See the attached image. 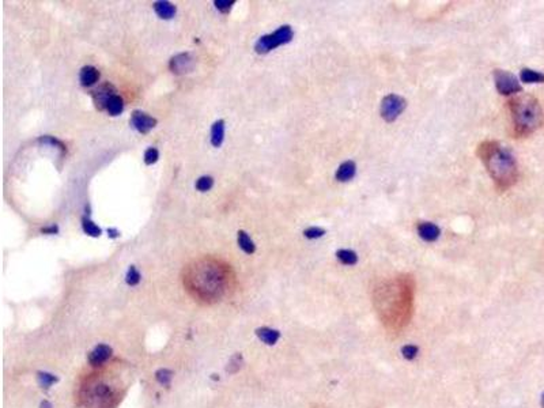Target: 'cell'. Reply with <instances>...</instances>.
Masks as SVG:
<instances>
[{"mask_svg":"<svg viewBox=\"0 0 544 408\" xmlns=\"http://www.w3.org/2000/svg\"><path fill=\"white\" fill-rule=\"evenodd\" d=\"M116 87L110 83H103L100 87H97L96 90L91 93V97H93V102L96 105V108L98 110H105L106 106H108V102L110 101L112 97L116 96Z\"/></svg>","mask_w":544,"mask_h":408,"instance_id":"8","label":"cell"},{"mask_svg":"<svg viewBox=\"0 0 544 408\" xmlns=\"http://www.w3.org/2000/svg\"><path fill=\"white\" fill-rule=\"evenodd\" d=\"M294 37V32L290 25H283L278 30H275L273 33L266 34L260 37L255 45V51L260 55L268 53V52L276 49L278 46H282L284 44H289L290 41Z\"/></svg>","mask_w":544,"mask_h":408,"instance_id":"5","label":"cell"},{"mask_svg":"<svg viewBox=\"0 0 544 408\" xmlns=\"http://www.w3.org/2000/svg\"><path fill=\"white\" fill-rule=\"evenodd\" d=\"M488 174L499 191H506L518 180V166L514 155L497 140L482 142L476 148Z\"/></svg>","mask_w":544,"mask_h":408,"instance_id":"3","label":"cell"},{"mask_svg":"<svg viewBox=\"0 0 544 408\" xmlns=\"http://www.w3.org/2000/svg\"><path fill=\"white\" fill-rule=\"evenodd\" d=\"M82 229H83V232L87 234V236H90V237H100L101 236V227H98L94 223V222L91 221L90 218H87V216H83L82 218Z\"/></svg>","mask_w":544,"mask_h":408,"instance_id":"22","label":"cell"},{"mask_svg":"<svg viewBox=\"0 0 544 408\" xmlns=\"http://www.w3.org/2000/svg\"><path fill=\"white\" fill-rule=\"evenodd\" d=\"M226 266L214 259H202L187 267L184 272V286L191 294L203 302H216L227 287Z\"/></svg>","mask_w":544,"mask_h":408,"instance_id":"1","label":"cell"},{"mask_svg":"<svg viewBox=\"0 0 544 408\" xmlns=\"http://www.w3.org/2000/svg\"><path fill=\"white\" fill-rule=\"evenodd\" d=\"M402 352H403V357L406 358V359H412V358L416 357V354H418V347L412 346V344H408V346L403 347Z\"/></svg>","mask_w":544,"mask_h":408,"instance_id":"30","label":"cell"},{"mask_svg":"<svg viewBox=\"0 0 544 408\" xmlns=\"http://www.w3.org/2000/svg\"><path fill=\"white\" fill-rule=\"evenodd\" d=\"M406 106H407V101L403 97L389 94L381 102V116L385 121L392 123L404 112Z\"/></svg>","mask_w":544,"mask_h":408,"instance_id":"7","label":"cell"},{"mask_svg":"<svg viewBox=\"0 0 544 408\" xmlns=\"http://www.w3.org/2000/svg\"><path fill=\"white\" fill-rule=\"evenodd\" d=\"M225 139V121L218 120L211 127V144L214 147H221Z\"/></svg>","mask_w":544,"mask_h":408,"instance_id":"17","label":"cell"},{"mask_svg":"<svg viewBox=\"0 0 544 408\" xmlns=\"http://www.w3.org/2000/svg\"><path fill=\"white\" fill-rule=\"evenodd\" d=\"M542 407L544 408V393H543V396H542Z\"/></svg>","mask_w":544,"mask_h":408,"instance_id":"34","label":"cell"},{"mask_svg":"<svg viewBox=\"0 0 544 408\" xmlns=\"http://www.w3.org/2000/svg\"><path fill=\"white\" fill-rule=\"evenodd\" d=\"M153 7L154 11L157 12V15L159 18H162V19H171L177 12V8L174 4H171L170 1H164V0L155 1Z\"/></svg>","mask_w":544,"mask_h":408,"instance_id":"15","label":"cell"},{"mask_svg":"<svg viewBox=\"0 0 544 408\" xmlns=\"http://www.w3.org/2000/svg\"><path fill=\"white\" fill-rule=\"evenodd\" d=\"M509 110L511 114L513 132L516 136L531 135L543 121L540 103L535 97L528 94L511 98L509 101Z\"/></svg>","mask_w":544,"mask_h":408,"instance_id":"4","label":"cell"},{"mask_svg":"<svg viewBox=\"0 0 544 408\" xmlns=\"http://www.w3.org/2000/svg\"><path fill=\"white\" fill-rule=\"evenodd\" d=\"M157 123H158L157 119H154L150 114L144 113L142 110H134L131 114V125L139 134H148L157 125Z\"/></svg>","mask_w":544,"mask_h":408,"instance_id":"9","label":"cell"},{"mask_svg":"<svg viewBox=\"0 0 544 408\" xmlns=\"http://www.w3.org/2000/svg\"><path fill=\"white\" fill-rule=\"evenodd\" d=\"M414 280L408 275L382 283L375 291V302L389 323H407L412 309Z\"/></svg>","mask_w":544,"mask_h":408,"instance_id":"2","label":"cell"},{"mask_svg":"<svg viewBox=\"0 0 544 408\" xmlns=\"http://www.w3.org/2000/svg\"><path fill=\"white\" fill-rule=\"evenodd\" d=\"M324 234H325V230H324L323 227L317 226L309 227V229H306L305 232H304V236L306 238H309V239H316V238L323 237Z\"/></svg>","mask_w":544,"mask_h":408,"instance_id":"29","label":"cell"},{"mask_svg":"<svg viewBox=\"0 0 544 408\" xmlns=\"http://www.w3.org/2000/svg\"><path fill=\"white\" fill-rule=\"evenodd\" d=\"M214 187V178L210 176H202L196 181V189L199 192H207Z\"/></svg>","mask_w":544,"mask_h":408,"instance_id":"24","label":"cell"},{"mask_svg":"<svg viewBox=\"0 0 544 408\" xmlns=\"http://www.w3.org/2000/svg\"><path fill=\"white\" fill-rule=\"evenodd\" d=\"M55 382H57V377L53 375L51 373H46V372H40L38 373V384H40L42 388H49L51 385H53Z\"/></svg>","mask_w":544,"mask_h":408,"instance_id":"25","label":"cell"},{"mask_svg":"<svg viewBox=\"0 0 544 408\" xmlns=\"http://www.w3.org/2000/svg\"><path fill=\"white\" fill-rule=\"evenodd\" d=\"M106 110H108V113L110 116H119L120 113H123V110H124V101H123V98L117 96V94L112 97L110 101L108 102Z\"/></svg>","mask_w":544,"mask_h":408,"instance_id":"20","label":"cell"},{"mask_svg":"<svg viewBox=\"0 0 544 408\" xmlns=\"http://www.w3.org/2000/svg\"><path fill=\"white\" fill-rule=\"evenodd\" d=\"M237 234H238V236H237L238 246H239L241 249L244 250L245 253H248V255H252V253H255L256 245H255V242L252 241V238L249 237V234L245 232V230H239Z\"/></svg>","mask_w":544,"mask_h":408,"instance_id":"18","label":"cell"},{"mask_svg":"<svg viewBox=\"0 0 544 408\" xmlns=\"http://www.w3.org/2000/svg\"><path fill=\"white\" fill-rule=\"evenodd\" d=\"M520 79L525 83H542L544 82V74L539 71H533L529 68H524L520 74Z\"/></svg>","mask_w":544,"mask_h":408,"instance_id":"19","label":"cell"},{"mask_svg":"<svg viewBox=\"0 0 544 408\" xmlns=\"http://www.w3.org/2000/svg\"><path fill=\"white\" fill-rule=\"evenodd\" d=\"M193 64H195V60L189 53H180L170 59L169 68L173 74L184 75L192 71Z\"/></svg>","mask_w":544,"mask_h":408,"instance_id":"10","label":"cell"},{"mask_svg":"<svg viewBox=\"0 0 544 408\" xmlns=\"http://www.w3.org/2000/svg\"><path fill=\"white\" fill-rule=\"evenodd\" d=\"M336 257L340 263L346 264V266H354L358 261V256L354 250L350 249H340L336 252Z\"/></svg>","mask_w":544,"mask_h":408,"instance_id":"21","label":"cell"},{"mask_svg":"<svg viewBox=\"0 0 544 408\" xmlns=\"http://www.w3.org/2000/svg\"><path fill=\"white\" fill-rule=\"evenodd\" d=\"M494 80H495L497 90L502 96H511V94H516V93H520L522 90L518 79L509 71L495 69L494 71Z\"/></svg>","mask_w":544,"mask_h":408,"instance_id":"6","label":"cell"},{"mask_svg":"<svg viewBox=\"0 0 544 408\" xmlns=\"http://www.w3.org/2000/svg\"><path fill=\"white\" fill-rule=\"evenodd\" d=\"M256 335H257V338H259L263 343H266V344H268V346H273V344H275V343L279 340V338H280L279 331H276V329L267 328V327L256 329Z\"/></svg>","mask_w":544,"mask_h":408,"instance_id":"16","label":"cell"},{"mask_svg":"<svg viewBox=\"0 0 544 408\" xmlns=\"http://www.w3.org/2000/svg\"><path fill=\"white\" fill-rule=\"evenodd\" d=\"M140 278H142L140 272L136 270L135 266H131L128 268V271H127V275H125V282H127V284L136 286V284H139V282H140Z\"/></svg>","mask_w":544,"mask_h":408,"instance_id":"23","label":"cell"},{"mask_svg":"<svg viewBox=\"0 0 544 408\" xmlns=\"http://www.w3.org/2000/svg\"><path fill=\"white\" fill-rule=\"evenodd\" d=\"M108 236L110 238H117L120 236V232L117 230V229H113V227H110V229H108Z\"/></svg>","mask_w":544,"mask_h":408,"instance_id":"32","label":"cell"},{"mask_svg":"<svg viewBox=\"0 0 544 408\" xmlns=\"http://www.w3.org/2000/svg\"><path fill=\"white\" fill-rule=\"evenodd\" d=\"M159 159V151L155 147H150L144 151V164L153 165Z\"/></svg>","mask_w":544,"mask_h":408,"instance_id":"28","label":"cell"},{"mask_svg":"<svg viewBox=\"0 0 544 408\" xmlns=\"http://www.w3.org/2000/svg\"><path fill=\"white\" fill-rule=\"evenodd\" d=\"M98 79H100V71L96 67H93V66H85V67L80 69L79 80L82 86L90 87V86L96 85Z\"/></svg>","mask_w":544,"mask_h":408,"instance_id":"14","label":"cell"},{"mask_svg":"<svg viewBox=\"0 0 544 408\" xmlns=\"http://www.w3.org/2000/svg\"><path fill=\"white\" fill-rule=\"evenodd\" d=\"M110 357H112V348L106 344H98L89 354V362L93 366H100L103 362H106Z\"/></svg>","mask_w":544,"mask_h":408,"instance_id":"11","label":"cell"},{"mask_svg":"<svg viewBox=\"0 0 544 408\" xmlns=\"http://www.w3.org/2000/svg\"><path fill=\"white\" fill-rule=\"evenodd\" d=\"M418 234L422 239H425L427 242H433L440 237V227L431 222H423L418 226Z\"/></svg>","mask_w":544,"mask_h":408,"instance_id":"13","label":"cell"},{"mask_svg":"<svg viewBox=\"0 0 544 408\" xmlns=\"http://www.w3.org/2000/svg\"><path fill=\"white\" fill-rule=\"evenodd\" d=\"M214 4H215L216 10H219L222 14H227L236 4V0H215Z\"/></svg>","mask_w":544,"mask_h":408,"instance_id":"27","label":"cell"},{"mask_svg":"<svg viewBox=\"0 0 544 408\" xmlns=\"http://www.w3.org/2000/svg\"><path fill=\"white\" fill-rule=\"evenodd\" d=\"M355 173H357V165H355V162L354 161H346V162H343L338 168L335 177H336L338 181L346 182L350 181L352 177L355 176Z\"/></svg>","mask_w":544,"mask_h":408,"instance_id":"12","label":"cell"},{"mask_svg":"<svg viewBox=\"0 0 544 408\" xmlns=\"http://www.w3.org/2000/svg\"><path fill=\"white\" fill-rule=\"evenodd\" d=\"M171 377H173V373L168 370V369H159L158 372L155 373V378L158 382L164 384V385H169L170 381H171Z\"/></svg>","mask_w":544,"mask_h":408,"instance_id":"26","label":"cell"},{"mask_svg":"<svg viewBox=\"0 0 544 408\" xmlns=\"http://www.w3.org/2000/svg\"><path fill=\"white\" fill-rule=\"evenodd\" d=\"M41 233H44V234H57V233H59V226L53 223V225H51V226L42 227V229H41Z\"/></svg>","mask_w":544,"mask_h":408,"instance_id":"31","label":"cell"},{"mask_svg":"<svg viewBox=\"0 0 544 408\" xmlns=\"http://www.w3.org/2000/svg\"><path fill=\"white\" fill-rule=\"evenodd\" d=\"M41 408H52V404L49 402L44 400V402L41 403Z\"/></svg>","mask_w":544,"mask_h":408,"instance_id":"33","label":"cell"}]
</instances>
